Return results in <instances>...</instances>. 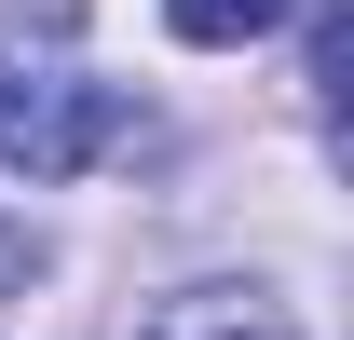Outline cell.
Wrapping results in <instances>:
<instances>
[{
	"label": "cell",
	"instance_id": "cell-2",
	"mask_svg": "<svg viewBox=\"0 0 354 340\" xmlns=\"http://www.w3.org/2000/svg\"><path fill=\"white\" fill-rule=\"evenodd\" d=\"M136 340H300V327H286V299H272V286H177Z\"/></svg>",
	"mask_w": 354,
	"mask_h": 340
},
{
	"label": "cell",
	"instance_id": "cell-3",
	"mask_svg": "<svg viewBox=\"0 0 354 340\" xmlns=\"http://www.w3.org/2000/svg\"><path fill=\"white\" fill-rule=\"evenodd\" d=\"M164 28L205 41V55H232V41H259V28H286V0H164Z\"/></svg>",
	"mask_w": 354,
	"mask_h": 340
},
{
	"label": "cell",
	"instance_id": "cell-1",
	"mask_svg": "<svg viewBox=\"0 0 354 340\" xmlns=\"http://www.w3.org/2000/svg\"><path fill=\"white\" fill-rule=\"evenodd\" d=\"M150 150V109L123 82H68V68H0V164L14 177H95Z\"/></svg>",
	"mask_w": 354,
	"mask_h": 340
}]
</instances>
